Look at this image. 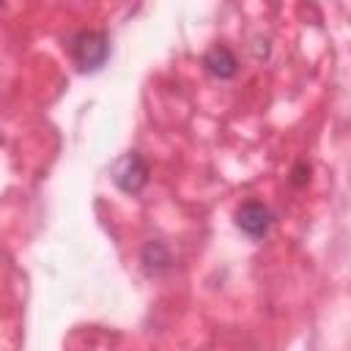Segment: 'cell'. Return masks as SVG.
<instances>
[{
  "label": "cell",
  "mask_w": 351,
  "mask_h": 351,
  "mask_svg": "<svg viewBox=\"0 0 351 351\" xmlns=\"http://www.w3.org/2000/svg\"><path fill=\"white\" fill-rule=\"evenodd\" d=\"M69 52L80 71H99L110 58V36L104 30H80L69 38Z\"/></svg>",
  "instance_id": "cell-1"
},
{
  "label": "cell",
  "mask_w": 351,
  "mask_h": 351,
  "mask_svg": "<svg viewBox=\"0 0 351 351\" xmlns=\"http://www.w3.org/2000/svg\"><path fill=\"white\" fill-rule=\"evenodd\" d=\"M110 178L112 184L126 192V195H137L145 184H148V165L137 151H126L123 156H118L110 167Z\"/></svg>",
  "instance_id": "cell-2"
},
{
  "label": "cell",
  "mask_w": 351,
  "mask_h": 351,
  "mask_svg": "<svg viewBox=\"0 0 351 351\" xmlns=\"http://www.w3.org/2000/svg\"><path fill=\"white\" fill-rule=\"evenodd\" d=\"M236 225L250 236V239H263L269 233V228L274 225V214L269 206L258 203V200H247L239 206L236 211Z\"/></svg>",
  "instance_id": "cell-3"
},
{
  "label": "cell",
  "mask_w": 351,
  "mask_h": 351,
  "mask_svg": "<svg viewBox=\"0 0 351 351\" xmlns=\"http://www.w3.org/2000/svg\"><path fill=\"white\" fill-rule=\"evenodd\" d=\"M203 66H206V71H208L211 77H217V80H230V77H236V71H239V60H236V55H233L225 44H214V47L203 55Z\"/></svg>",
  "instance_id": "cell-4"
},
{
  "label": "cell",
  "mask_w": 351,
  "mask_h": 351,
  "mask_svg": "<svg viewBox=\"0 0 351 351\" xmlns=\"http://www.w3.org/2000/svg\"><path fill=\"white\" fill-rule=\"evenodd\" d=\"M143 263L151 269V271H159L165 266H170V252L162 241H151L145 250H143Z\"/></svg>",
  "instance_id": "cell-5"
},
{
  "label": "cell",
  "mask_w": 351,
  "mask_h": 351,
  "mask_svg": "<svg viewBox=\"0 0 351 351\" xmlns=\"http://www.w3.org/2000/svg\"><path fill=\"white\" fill-rule=\"evenodd\" d=\"M291 176H293L291 181H293L296 186H304V184H307V178H310V165H307V162H299V165L293 167V173H291Z\"/></svg>",
  "instance_id": "cell-6"
}]
</instances>
